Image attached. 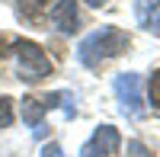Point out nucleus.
Segmentation results:
<instances>
[{
    "label": "nucleus",
    "instance_id": "f257e3e1",
    "mask_svg": "<svg viewBox=\"0 0 160 157\" xmlns=\"http://www.w3.org/2000/svg\"><path fill=\"white\" fill-rule=\"evenodd\" d=\"M128 45H131V38H128V32H125V29H115V26H102V29L90 32L83 42H80L77 58H80V64H87V68H96L99 61L122 55Z\"/></svg>",
    "mask_w": 160,
    "mask_h": 157
},
{
    "label": "nucleus",
    "instance_id": "f03ea898",
    "mask_svg": "<svg viewBox=\"0 0 160 157\" xmlns=\"http://www.w3.org/2000/svg\"><path fill=\"white\" fill-rule=\"evenodd\" d=\"M16 71L22 80H42L51 74V61L35 42H16Z\"/></svg>",
    "mask_w": 160,
    "mask_h": 157
},
{
    "label": "nucleus",
    "instance_id": "7ed1b4c3",
    "mask_svg": "<svg viewBox=\"0 0 160 157\" xmlns=\"http://www.w3.org/2000/svg\"><path fill=\"white\" fill-rule=\"evenodd\" d=\"M115 96H118V103H122L125 115H131V119H141V115H144L138 74H118V77H115Z\"/></svg>",
    "mask_w": 160,
    "mask_h": 157
},
{
    "label": "nucleus",
    "instance_id": "20e7f679",
    "mask_svg": "<svg viewBox=\"0 0 160 157\" xmlns=\"http://www.w3.org/2000/svg\"><path fill=\"white\" fill-rule=\"evenodd\" d=\"M118 144H122V138H118V128H112V125H99L96 132H93V138L83 144L80 157H109V154L118 151Z\"/></svg>",
    "mask_w": 160,
    "mask_h": 157
},
{
    "label": "nucleus",
    "instance_id": "39448f33",
    "mask_svg": "<svg viewBox=\"0 0 160 157\" xmlns=\"http://www.w3.org/2000/svg\"><path fill=\"white\" fill-rule=\"evenodd\" d=\"M51 23H55V29L71 35L80 29V13H77V0H58L55 7H51Z\"/></svg>",
    "mask_w": 160,
    "mask_h": 157
},
{
    "label": "nucleus",
    "instance_id": "423d86ee",
    "mask_svg": "<svg viewBox=\"0 0 160 157\" xmlns=\"http://www.w3.org/2000/svg\"><path fill=\"white\" fill-rule=\"evenodd\" d=\"M135 19L148 32H160V0H135Z\"/></svg>",
    "mask_w": 160,
    "mask_h": 157
},
{
    "label": "nucleus",
    "instance_id": "0eeeda50",
    "mask_svg": "<svg viewBox=\"0 0 160 157\" xmlns=\"http://www.w3.org/2000/svg\"><path fill=\"white\" fill-rule=\"evenodd\" d=\"M45 103L42 99H26L22 103V119H26V125H32V132L35 135H42V115H45Z\"/></svg>",
    "mask_w": 160,
    "mask_h": 157
},
{
    "label": "nucleus",
    "instance_id": "6e6552de",
    "mask_svg": "<svg viewBox=\"0 0 160 157\" xmlns=\"http://www.w3.org/2000/svg\"><path fill=\"white\" fill-rule=\"evenodd\" d=\"M10 122H13V106H10L7 96H0V128L10 125Z\"/></svg>",
    "mask_w": 160,
    "mask_h": 157
},
{
    "label": "nucleus",
    "instance_id": "1a4fd4ad",
    "mask_svg": "<svg viewBox=\"0 0 160 157\" xmlns=\"http://www.w3.org/2000/svg\"><path fill=\"white\" fill-rule=\"evenodd\" d=\"M45 3H48V0H19V10H26V13L32 16V13L45 10Z\"/></svg>",
    "mask_w": 160,
    "mask_h": 157
},
{
    "label": "nucleus",
    "instance_id": "9d476101",
    "mask_svg": "<svg viewBox=\"0 0 160 157\" xmlns=\"http://www.w3.org/2000/svg\"><path fill=\"white\" fill-rule=\"evenodd\" d=\"M151 103H154V106H160V71L151 77Z\"/></svg>",
    "mask_w": 160,
    "mask_h": 157
},
{
    "label": "nucleus",
    "instance_id": "9b49d317",
    "mask_svg": "<svg viewBox=\"0 0 160 157\" xmlns=\"http://www.w3.org/2000/svg\"><path fill=\"white\" fill-rule=\"evenodd\" d=\"M128 151H131V157H148L144 144H138V141H131V144H128Z\"/></svg>",
    "mask_w": 160,
    "mask_h": 157
},
{
    "label": "nucleus",
    "instance_id": "f8f14e48",
    "mask_svg": "<svg viewBox=\"0 0 160 157\" xmlns=\"http://www.w3.org/2000/svg\"><path fill=\"white\" fill-rule=\"evenodd\" d=\"M45 157H61V148H58V144H48V148H45Z\"/></svg>",
    "mask_w": 160,
    "mask_h": 157
},
{
    "label": "nucleus",
    "instance_id": "ddd939ff",
    "mask_svg": "<svg viewBox=\"0 0 160 157\" xmlns=\"http://www.w3.org/2000/svg\"><path fill=\"white\" fill-rule=\"evenodd\" d=\"M87 3H90V7H102L106 0H87Z\"/></svg>",
    "mask_w": 160,
    "mask_h": 157
}]
</instances>
